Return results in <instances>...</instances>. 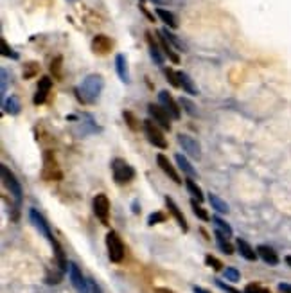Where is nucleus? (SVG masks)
<instances>
[{"label": "nucleus", "instance_id": "412c9836", "mask_svg": "<svg viewBox=\"0 0 291 293\" xmlns=\"http://www.w3.org/2000/svg\"><path fill=\"white\" fill-rule=\"evenodd\" d=\"M257 256L261 257L264 263L271 264V266L279 264V261H280L279 256H277V252H275L271 247H266V245H259V247H257Z\"/></svg>", "mask_w": 291, "mask_h": 293}, {"label": "nucleus", "instance_id": "f257e3e1", "mask_svg": "<svg viewBox=\"0 0 291 293\" xmlns=\"http://www.w3.org/2000/svg\"><path fill=\"white\" fill-rule=\"evenodd\" d=\"M104 90V79L101 74H88L76 88V95L83 104H94Z\"/></svg>", "mask_w": 291, "mask_h": 293}, {"label": "nucleus", "instance_id": "79ce46f5", "mask_svg": "<svg viewBox=\"0 0 291 293\" xmlns=\"http://www.w3.org/2000/svg\"><path fill=\"white\" fill-rule=\"evenodd\" d=\"M245 293H270V289L263 288V286H259V284H248L245 288Z\"/></svg>", "mask_w": 291, "mask_h": 293}, {"label": "nucleus", "instance_id": "aec40b11", "mask_svg": "<svg viewBox=\"0 0 291 293\" xmlns=\"http://www.w3.org/2000/svg\"><path fill=\"white\" fill-rule=\"evenodd\" d=\"M156 17L160 18V20L164 22L165 24V27L167 29H177L178 25V18H177V15L172 11H169V9H164V8H156Z\"/></svg>", "mask_w": 291, "mask_h": 293}, {"label": "nucleus", "instance_id": "f8f14e48", "mask_svg": "<svg viewBox=\"0 0 291 293\" xmlns=\"http://www.w3.org/2000/svg\"><path fill=\"white\" fill-rule=\"evenodd\" d=\"M43 178L45 180H60L62 178V171L54 160L52 151H45V155H43Z\"/></svg>", "mask_w": 291, "mask_h": 293}, {"label": "nucleus", "instance_id": "6ab92c4d", "mask_svg": "<svg viewBox=\"0 0 291 293\" xmlns=\"http://www.w3.org/2000/svg\"><path fill=\"white\" fill-rule=\"evenodd\" d=\"M236 247H238L239 254H241L243 257H245L246 261H257V250H254V247H252L250 243L246 240H243V238H238V241H236Z\"/></svg>", "mask_w": 291, "mask_h": 293}, {"label": "nucleus", "instance_id": "58836bf2", "mask_svg": "<svg viewBox=\"0 0 291 293\" xmlns=\"http://www.w3.org/2000/svg\"><path fill=\"white\" fill-rule=\"evenodd\" d=\"M0 43H2V56H6V58H11V60H18V54L8 45V41H6L4 38H2V41H0Z\"/></svg>", "mask_w": 291, "mask_h": 293}, {"label": "nucleus", "instance_id": "49530a36", "mask_svg": "<svg viewBox=\"0 0 291 293\" xmlns=\"http://www.w3.org/2000/svg\"><path fill=\"white\" fill-rule=\"evenodd\" d=\"M88 282H90L92 293H103V291H101V288H99V286H97V284H95V282H94V281H88Z\"/></svg>", "mask_w": 291, "mask_h": 293}, {"label": "nucleus", "instance_id": "bb28decb", "mask_svg": "<svg viewBox=\"0 0 291 293\" xmlns=\"http://www.w3.org/2000/svg\"><path fill=\"white\" fill-rule=\"evenodd\" d=\"M162 31V34H164L165 38H167V41L171 43L172 47L177 50H182V52H187V47H185V43L180 40V38L177 36L174 33H171V29H167V27H164V29H160Z\"/></svg>", "mask_w": 291, "mask_h": 293}, {"label": "nucleus", "instance_id": "2f4dec72", "mask_svg": "<svg viewBox=\"0 0 291 293\" xmlns=\"http://www.w3.org/2000/svg\"><path fill=\"white\" fill-rule=\"evenodd\" d=\"M62 69H63V58L62 56H56V58L50 62V72H52V78L57 79V81L63 78Z\"/></svg>", "mask_w": 291, "mask_h": 293}, {"label": "nucleus", "instance_id": "5701e85b", "mask_svg": "<svg viewBox=\"0 0 291 293\" xmlns=\"http://www.w3.org/2000/svg\"><path fill=\"white\" fill-rule=\"evenodd\" d=\"M174 160H177V165H178V169H182V173H185L189 178H194V177H198V173H196V169L193 167V164L187 160V158L184 157V155H180V153H177L174 155Z\"/></svg>", "mask_w": 291, "mask_h": 293}, {"label": "nucleus", "instance_id": "c03bdc74", "mask_svg": "<svg viewBox=\"0 0 291 293\" xmlns=\"http://www.w3.org/2000/svg\"><path fill=\"white\" fill-rule=\"evenodd\" d=\"M6 87H8V71L2 69V95L6 94Z\"/></svg>", "mask_w": 291, "mask_h": 293}, {"label": "nucleus", "instance_id": "de8ad7c7", "mask_svg": "<svg viewBox=\"0 0 291 293\" xmlns=\"http://www.w3.org/2000/svg\"><path fill=\"white\" fill-rule=\"evenodd\" d=\"M193 291H194V293H210L209 289L201 288V286H193Z\"/></svg>", "mask_w": 291, "mask_h": 293}, {"label": "nucleus", "instance_id": "37998d69", "mask_svg": "<svg viewBox=\"0 0 291 293\" xmlns=\"http://www.w3.org/2000/svg\"><path fill=\"white\" fill-rule=\"evenodd\" d=\"M216 284L219 286L221 289H225L226 293H241V291H238V289H234L232 286H228V284H225L223 281H219V279H216Z\"/></svg>", "mask_w": 291, "mask_h": 293}, {"label": "nucleus", "instance_id": "4c0bfd02", "mask_svg": "<svg viewBox=\"0 0 291 293\" xmlns=\"http://www.w3.org/2000/svg\"><path fill=\"white\" fill-rule=\"evenodd\" d=\"M180 104H182V108H184V110L187 111V113H189L191 117L198 115V108H196V104H194L193 101H189L187 97H182V99H180Z\"/></svg>", "mask_w": 291, "mask_h": 293}, {"label": "nucleus", "instance_id": "1a4fd4ad", "mask_svg": "<svg viewBox=\"0 0 291 293\" xmlns=\"http://www.w3.org/2000/svg\"><path fill=\"white\" fill-rule=\"evenodd\" d=\"M158 103H160V106L164 108V110L167 111L169 115H171V119L178 121L182 117L180 106H178V103L174 101V97H172V95L169 94L167 90H162L158 94Z\"/></svg>", "mask_w": 291, "mask_h": 293}, {"label": "nucleus", "instance_id": "dca6fc26", "mask_svg": "<svg viewBox=\"0 0 291 293\" xmlns=\"http://www.w3.org/2000/svg\"><path fill=\"white\" fill-rule=\"evenodd\" d=\"M156 164H158L160 169L164 171V173L167 174L169 178H171L172 182H174V184H182V178H180V174H178L177 167H172V164L169 162V158L165 157V155H162V153H160L158 157H156Z\"/></svg>", "mask_w": 291, "mask_h": 293}, {"label": "nucleus", "instance_id": "7c9ffc66", "mask_svg": "<svg viewBox=\"0 0 291 293\" xmlns=\"http://www.w3.org/2000/svg\"><path fill=\"white\" fill-rule=\"evenodd\" d=\"M164 76H165V79L169 81V85H171V87H174V88H180L182 87V85H180V76H178L177 71H172L171 67H164Z\"/></svg>", "mask_w": 291, "mask_h": 293}, {"label": "nucleus", "instance_id": "8fccbe9b", "mask_svg": "<svg viewBox=\"0 0 291 293\" xmlns=\"http://www.w3.org/2000/svg\"><path fill=\"white\" fill-rule=\"evenodd\" d=\"M140 9H142V11H144V15H146V17L149 18V20H151V22H155V17H153L151 13H148V9L144 8V6H140Z\"/></svg>", "mask_w": 291, "mask_h": 293}, {"label": "nucleus", "instance_id": "393cba45", "mask_svg": "<svg viewBox=\"0 0 291 293\" xmlns=\"http://www.w3.org/2000/svg\"><path fill=\"white\" fill-rule=\"evenodd\" d=\"M178 76H180V85H182V88H184L185 92H187L189 95H198L200 92H198V87L194 85V81H193V78L187 74V72H178Z\"/></svg>", "mask_w": 291, "mask_h": 293}, {"label": "nucleus", "instance_id": "09e8293b", "mask_svg": "<svg viewBox=\"0 0 291 293\" xmlns=\"http://www.w3.org/2000/svg\"><path fill=\"white\" fill-rule=\"evenodd\" d=\"M153 4H156V6H167V4H171V0H151Z\"/></svg>", "mask_w": 291, "mask_h": 293}, {"label": "nucleus", "instance_id": "72a5a7b5", "mask_svg": "<svg viewBox=\"0 0 291 293\" xmlns=\"http://www.w3.org/2000/svg\"><path fill=\"white\" fill-rule=\"evenodd\" d=\"M212 221H214V225H216V230L223 232V234H225L226 238H230V236H232V227H230V225L225 221V219H221L219 216H214Z\"/></svg>", "mask_w": 291, "mask_h": 293}, {"label": "nucleus", "instance_id": "f3484780", "mask_svg": "<svg viewBox=\"0 0 291 293\" xmlns=\"http://www.w3.org/2000/svg\"><path fill=\"white\" fill-rule=\"evenodd\" d=\"M165 205H167V211L172 214V218L177 219V223L182 227V230L187 232L189 230V225H187V219H185L184 212L180 211V207L174 203V200L171 198V196H165Z\"/></svg>", "mask_w": 291, "mask_h": 293}, {"label": "nucleus", "instance_id": "e433bc0d", "mask_svg": "<svg viewBox=\"0 0 291 293\" xmlns=\"http://www.w3.org/2000/svg\"><path fill=\"white\" fill-rule=\"evenodd\" d=\"M223 275H225V279H228L230 282H238L239 279H241V273H239V270L234 268V266H226V268L223 270Z\"/></svg>", "mask_w": 291, "mask_h": 293}, {"label": "nucleus", "instance_id": "c9c22d12", "mask_svg": "<svg viewBox=\"0 0 291 293\" xmlns=\"http://www.w3.org/2000/svg\"><path fill=\"white\" fill-rule=\"evenodd\" d=\"M40 72V65L36 62H27L24 65V79H31Z\"/></svg>", "mask_w": 291, "mask_h": 293}, {"label": "nucleus", "instance_id": "0eeeda50", "mask_svg": "<svg viewBox=\"0 0 291 293\" xmlns=\"http://www.w3.org/2000/svg\"><path fill=\"white\" fill-rule=\"evenodd\" d=\"M92 207H94V214L97 216V219L103 225H108V216H110V202H108V196L104 193H99L94 196V202H92Z\"/></svg>", "mask_w": 291, "mask_h": 293}, {"label": "nucleus", "instance_id": "a878e982", "mask_svg": "<svg viewBox=\"0 0 291 293\" xmlns=\"http://www.w3.org/2000/svg\"><path fill=\"white\" fill-rule=\"evenodd\" d=\"M22 110L20 106V99H18L17 95H9L8 99L4 101V111L9 113V115H18Z\"/></svg>", "mask_w": 291, "mask_h": 293}, {"label": "nucleus", "instance_id": "f704fd0d", "mask_svg": "<svg viewBox=\"0 0 291 293\" xmlns=\"http://www.w3.org/2000/svg\"><path fill=\"white\" fill-rule=\"evenodd\" d=\"M191 207H193V212L201 219V221H209V219H210L209 212H207L205 209L200 205V202H198V200H194V198L191 200Z\"/></svg>", "mask_w": 291, "mask_h": 293}, {"label": "nucleus", "instance_id": "473e14b6", "mask_svg": "<svg viewBox=\"0 0 291 293\" xmlns=\"http://www.w3.org/2000/svg\"><path fill=\"white\" fill-rule=\"evenodd\" d=\"M123 117H124V121H126L128 128H130V130H133V132H137V130L140 128V123H139V119H137V117H135V113H133V111L124 110V111H123Z\"/></svg>", "mask_w": 291, "mask_h": 293}, {"label": "nucleus", "instance_id": "6e6d98bb", "mask_svg": "<svg viewBox=\"0 0 291 293\" xmlns=\"http://www.w3.org/2000/svg\"><path fill=\"white\" fill-rule=\"evenodd\" d=\"M140 2H142V0H140Z\"/></svg>", "mask_w": 291, "mask_h": 293}, {"label": "nucleus", "instance_id": "cd10ccee", "mask_svg": "<svg viewBox=\"0 0 291 293\" xmlns=\"http://www.w3.org/2000/svg\"><path fill=\"white\" fill-rule=\"evenodd\" d=\"M216 241H217V247H219V250H221L223 254H226V256H232V254H234V247L230 245L228 238H226L223 232L216 230Z\"/></svg>", "mask_w": 291, "mask_h": 293}, {"label": "nucleus", "instance_id": "603ef678", "mask_svg": "<svg viewBox=\"0 0 291 293\" xmlns=\"http://www.w3.org/2000/svg\"><path fill=\"white\" fill-rule=\"evenodd\" d=\"M133 212H135V214H139V212H140V205H139V202H133Z\"/></svg>", "mask_w": 291, "mask_h": 293}, {"label": "nucleus", "instance_id": "ddd939ff", "mask_svg": "<svg viewBox=\"0 0 291 293\" xmlns=\"http://www.w3.org/2000/svg\"><path fill=\"white\" fill-rule=\"evenodd\" d=\"M113 49V41L106 34H95L92 38V50H94L97 56H106Z\"/></svg>", "mask_w": 291, "mask_h": 293}, {"label": "nucleus", "instance_id": "a18cd8bd", "mask_svg": "<svg viewBox=\"0 0 291 293\" xmlns=\"http://www.w3.org/2000/svg\"><path fill=\"white\" fill-rule=\"evenodd\" d=\"M279 289H280L282 293H291V284H289V282H280V284H279Z\"/></svg>", "mask_w": 291, "mask_h": 293}, {"label": "nucleus", "instance_id": "c756f323", "mask_svg": "<svg viewBox=\"0 0 291 293\" xmlns=\"http://www.w3.org/2000/svg\"><path fill=\"white\" fill-rule=\"evenodd\" d=\"M209 202H210V205H212L214 211L221 212V214H226V212H230V209H228V205H226V202H225V200L219 198L217 194L209 193Z\"/></svg>", "mask_w": 291, "mask_h": 293}, {"label": "nucleus", "instance_id": "4be33fe9", "mask_svg": "<svg viewBox=\"0 0 291 293\" xmlns=\"http://www.w3.org/2000/svg\"><path fill=\"white\" fill-rule=\"evenodd\" d=\"M158 43H160V47H162V50H164V54L167 56L169 60H171L172 63H180V56H178L177 52H174V47L171 45L167 41V38L162 34V31H158Z\"/></svg>", "mask_w": 291, "mask_h": 293}, {"label": "nucleus", "instance_id": "a211bd4d", "mask_svg": "<svg viewBox=\"0 0 291 293\" xmlns=\"http://www.w3.org/2000/svg\"><path fill=\"white\" fill-rule=\"evenodd\" d=\"M115 71H117V76L123 83L130 85L132 83V78H130V69H128V60L124 54H117L115 56Z\"/></svg>", "mask_w": 291, "mask_h": 293}, {"label": "nucleus", "instance_id": "9b49d317", "mask_svg": "<svg viewBox=\"0 0 291 293\" xmlns=\"http://www.w3.org/2000/svg\"><path fill=\"white\" fill-rule=\"evenodd\" d=\"M29 218H31V223L38 228V232H40L41 236H45L49 243H52V241L56 240L52 236V232H50V227H49V223H47V219L43 218L36 209H31V211H29Z\"/></svg>", "mask_w": 291, "mask_h": 293}, {"label": "nucleus", "instance_id": "4468645a", "mask_svg": "<svg viewBox=\"0 0 291 293\" xmlns=\"http://www.w3.org/2000/svg\"><path fill=\"white\" fill-rule=\"evenodd\" d=\"M50 88H52V79L49 76H41L40 81H38V87H36V94L33 97V103L36 104H43L47 101V95H49Z\"/></svg>", "mask_w": 291, "mask_h": 293}, {"label": "nucleus", "instance_id": "5fc2aeb1", "mask_svg": "<svg viewBox=\"0 0 291 293\" xmlns=\"http://www.w3.org/2000/svg\"><path fill=\"white\" fill-rule=\"evenodd\" d=\"M67 2H70V4H74V2H76V0H67Z\"/></svg>", "mask_w": 291, "mask_h": 293}, {"label": "nucleus", "instance_id": "6e6552de", "mask_svg": "<svg viewBox=\"0 0 291 293\" xmlns=\"http://www.w3.org/2000/svg\"><path fill=\"white\" fill-rule=\"evenodd\" d=\"M69 277H70V282H72V286H74L78 293H90V289H88V284H90V282L85 279L81 268H79L76 263L69 264Z\"/></svg>", "mask_w": 291, "mask_h": 293}, {"label": "nucleus", "instance_id": "20e7f679", "mask_svg": "<svg viewBox=\"0 0 291 293\" xmlns=\"http://www.w3.org/2000/svg\"><path fill=\"white\" fill-rule=\"evenodd\" d=\"M144 126V133L148 137V141L151 142L155 148H160V149H165L167 148V139H165L164 132L160 130V126L155 123L153 119H146L142 123Z\"/></svg>", "mask_w": 291, "mask_h": 293}, {"label": "nucleus", "instance_id": "c85d7f7f", "mask_svg": "<svg viewBox=\"0 0 291 293\" xmlns=\"http://www.w3.org/2000/svg\"><path fill=\"white\" fill-rule=\"evenodd\" d=\"M185 187H187V191L191 194H193V198L194 200H198V202H203L205 200V196H203V191H201V187L198 186L196 182H194V178H189L187 177V180H185Z\"/></svg>", "mask_w": 291, "mask_h": 293}, {"label": "nucleus", "instance_id": "b1692460", "mask_svg": "<svg viewBox=\"0 0 291 293\" xmlns=\"http://www.w3.org/2000/svg\"><path fill=\"white\" fill-rule=\"evenodd\" d=\"M52 248H54V254H56V261H57V266H60V272L62 273H65L67 270H69V261H67V256H65V252H63V248H62V245L57 243L56 240L52 241Z\"/></svg>", "mask_w": 291, "mask_h": 293}, {"label": "nucleus", "instance_id": "2eb2a0df", "mask_svg": "<svg viewBox=\"0 0 291 293\" xmlns=\"http://www.w3.org/2000/svg\"><path fill=\"white\" fill-rule=\"evenodd\" d=\"M146 40H148V49H149V56H151V60L158 67H164L165 54H164V50H162V47H160V43H156L155 38H153V34L149 33V31L146 33Z\"/></svg>", "mask_w": 291, "mask_h": 293}, {"label": "nucleus", "instance_id": "864d4df0", "mask_svg": "<svg viewBox=\"0 0 291 293\" xmlns=\"http://www.w3.org/2000/svg\"><path fill=\"white\" fill-rule=\"evenodd\" d=\"M286 263H287V266L291 268V256H286Z\"/></svg>", "mask_w": 291, "mask_h": 293}, {"label": "nucleus", "instance_id": "a19ab883", "mask_svg": "<svg viewBox=\"0 0 291 293\" xmlns=\"http://www.w3.org/2000/svg\"><path fill=\"white\" fill-rule=\"evenodd\" d=\"M162 221H165V214L164 212H160V211H156V212H153V214H149V218H148V225H156V223H162Z\"/></svg>", "mask_w": 291, "mask_h": 293}, {"label": "nucleus", "instance_id": "7ed1b4c3", "mask_svg": "<svg viewBox=\"0 0 291 293\" xmlns=\"http://www.w3.org/2000/svg\"><path fill=\"white\" fill-rule=\"evenodd\" d=\"M111 174H113L115 182L123 186V184L132 182L133 178H135V169L126 160H123V158H113V162H111Z\"/></svg>", "mask_w": 291, "mask_h": 293}, {"label": "nucleus", "instance_id": "39448f33", "mask_svg": "<svg viewBox=\"0 0 291 293\" xmlns=\"http://www.w3.org/2000/svg\"><path fill=\"white\" fill-rule=\"evenodd\" d=\"M106 250L108 257H110L111 263H121L124 259V245L121 236L115 230H110L106 234Z\"/></svg>", "mask_w": 291, "mask_h": 293}, {"label": "nucleus", "instance_id": "3c124183", "mask_svg": "<svg viewBox=\"0 0 291 293\" xmlns=\"http://www.w3.org/2000/svg\"><path fill=\"white\" fill-rule=\"evenodd\" d=\"M155 293H174V291L169 288H155Z\"/></svg>", "mask_w": 291, "mask_h": 293}, {"label": "nucleus", "instance_id": "f03ea898", "mask_svg": "<svg viewBox=\"0 0 291 293\" xmlns=\"http://www.w3.org/2000/svg\"><path fill=\"white\" fill-rule=\"evenodd\" d=\"M0 177H2V184H4V187L9 191V194H11L13 198H15L17 205H20L24 193H22V186H20V182H18V178L13 174V171L9 169L6 164L0 165Z\"/></svg>", "mask_w": 291, "mask_h": 293}, {"label": "nucleus", "instance_id": "423d86ee", "mask_svg": "<svg viewBox=\"0 0 291 293\" xmlns=\"http://www.w3.org/2000/svg\"><path fill=\"white\" fill-rule=\"evenodd\" d=\"M177 139H178V144L182 146V149L187 153L189 157L200 160L201 158V144L194 139V137L187 135V133H178Z\"/></svg>", "mask_w": 291, "mask_h": 293}, {"label": "nucleus", "instance_id": "ea45409f", "mask_svg": "<svg viewBox=\"0 0 291 293\" xmlns=\"http://www.w3.org/2000/svg\"><path fill=\"white\" fill-rule=\"evenodd\" d=\"M205 263L209 264L210 268L216 270V272H219V270H223V263L219 259H216L214 256H210V254H207L205 256Z\"/></svg>", "mask_w": 291, "mask_h": 293}, {"label": "nucleus", "instance_id": "9d476101", "mask_svg": "<svg viewBox=\"0 0 291 293\" xmlns=\"http://www.w3.org/2000/svg\"><path fill=\"white\" fill-rule=\"evenodd\" d=\"M148 111H149V115H151V119L158 124L160 128L171 132V115H169L167 111L160 106V104H153V103L148 104Z\"/></svg>", "mask_w": 291, "mask_h": 293}]
</instances>
